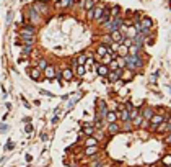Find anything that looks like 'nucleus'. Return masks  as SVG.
Segmentation results:
<instances>
[{"instance_id":"ddd939ff","label":"nucleus","mask_w":171,"mask_h":167,"mask_svg":"<svg viewBox=\"0 0 171 167\" xmlns=\"http://www.w3.org/2000/svg\"><path fill=\"white\" fill-rule=\"evenodd\" d=\"M140 46H137V44H130L129 46V54L127 56H135V54H140Z\"/></svg>"},{"instance_id":"7ed1b4c3","label":"nucleus","mask_w":171,"mask_h":167,"mask_svg":"<svg viewBox=\"0 0 171 167\" xmlns=\"http://www.w3.org/2000/svg\"><path fill=\"white\" fill-rule=\"evenodd\" d=\"M122 71H124V69H116V71H114V72H108V75H109V82L111 84H114V82H117V81H119V77H121V75H122Z\"/></svg>"},{"instance_id":"a211bd4d","label":"nucleus","mask_w":171,"mask_h":167,"mask_svg":"<svg viewBox=\"0 0 171 167\" xmlns=\"http://www.w3.org/2000/svg\"><path fill=\"white\" fill-rule=\"evenodd\" d=\"M153 108H144V111H142V118H145V120H150V118L153 116Z\"/></svg>"},{"instance_id":"5701e85b","label":"nucleus","mask_w":171,"mask_h":167,"mask_svg":"<svg viewBox=\"0 0 171 167\" xmlns=\"http://www.w3.org/2000/svg\"><path fill=\"white\" fill-rule=\"evenodd\" d=\"M75 62H77V64H80V66H85L86 64V56L85 54H80L78 57H77Z\"/></svg>"},{"instance_id":"2f4dec72","label":"nucleus","mask_w":171,"mask_h":167,"mask_svg":"<svg viewBox=\"0 0 171 167\" xmlns=\"http://www.w3.org/2000/svg\"><path fill=\"white\" fill-rule=\"evenodd\" d=\"M13 18V12H8V15H7V23H10Z\"/></svg>"},{"instance_id":"1a4fd4ad","label":"nucleus","mask_w":171,"mask_h":167,"mask_svg":"<svg viewBox=\"0 0 171 167\" xmlns=\"http://www.w3.org/2000/svg\"><path fill=\"white\" fill-rule=\"evenodd\" d=\"M96 72L101 75V77H104V75H108L109 69H108V66H104V64H98L96 66Z\"/></svg>"},{"instance_id":"cd10ccee","label":"nucleus","mask_w":171,"mask_h":167,"mask_svg":"<svg viewBox=\"0 0 171 167\" xmlns=\"http://www.w3.org/2000/svg\"><path fill=\"white\" fill-rule=\"evenodd\" d=\"M117 61V66H119L121 69H125V59L124 57H121V59H116Z\"/></svg>"},{"instance_id":"a878e982","label":"nucleus","mask_w":171,"mask_h":167,"mask_svg":"<svg viewBox=\"0 0 171 167\" xmlns=\"http://www.w3.org/2000/svg\"><path fill=\"white\" fill-rule=\"evenodd\" d=\"M86 146H98L96 138H88V139H86Z\"/></svg>"},{"instance_id":"ea45409f","label":"nucleus","mask_w":171,"mask_h":167,"mask_svg":"<svg viewBox=\"0 0 171 167\" xmlns=\"http://www.w3.org/2000/svg\"><path fill=\"white\" fill-rule=\"evenodd\" d=\"M166 128H168V131L171 133V120H170V125H168V126H166Z\"/></svg>"},{"instance_id":"c756f323","label":"nucleus","mask_w":171,"mask_h":167,"mask_svg":"<svg viewBox=\"0 0 171 167\" xmlns=\"http://www.w3.org/2000/svg\"><path fill=\"white\" fill-rule=\"evenodd\" d=\"M31 51H33V49H31V46H26V44L23 46V54H24V56L31 54Z\"/></svg>"},{"instance_id":"4468645a","label":"nucleus","mask_w":171,"mask_h":167,"mask_svg":"<svg viewBox=\"0 0 171 167\" xmlns=\"http://www.w3.org/2000/svg\"><path fill=\"white\" fill-rule=\"evenodd\" d=\"M108 51H109V48H108V46H104V44H100V46L96 48V54L100 56V57H103V56L106 54Z\"/></svg>"},{"instance_id":"c85d7f7f","label":"nucleus","mask_w":171,"mask_h":167,"mask_svg":"<svg viewBox=\"0 0 171 167\" xmlns=\"http://www.w3.org/2000/svg\"><path fill=\"white\" fill-rule=\"evenodd\" d=\"M109 67L113 69V71H116V69H119V66H117V61H116V59H113V61L109 62Z\"/></svg>"},{"instance_id":"9d476101","label":"nucleus","mask_w":171,"mask_h":167,"mask_svg":"<svg viewBox=\"0 0 171 167\" xmlns=\"http://www.w3.org/2000/svg\"><path fill=\"white\" fill-rule=\"evenodd\" d=\"M29 75H31L33 81H39V79H41V69H38V67L29 69Z\"/></svg>"},{"instance_id":"4be33fe9","label":"nucleus","mask_w":171,"mask_h":167,"mask_svg":"<svg viewBox=\"0 0 171 167\" xmlns=\"http://www.w3.org/2000/svg\"><path fill=\"white\" fill-rule=\"evenodd\" d=\"M113 43H114V41H113V38H111V36H103V43H101V44L111 48V44H113Z\"/></svg>"},{"instance_id":"c9c22d12","label":"nucleus","mask_w":171,"mask_h":167,"mask_svg":"<svg viewBox=\"0 0 171 167\" xmlns=\"http://www.w3.org/2000/svg\"><path fill=\"white\" fill-rule=\"evenodd\" d=\"M163 162H165L166 166H171V157H166V159H165V161H163Z\"/></svg>"},{"instance_id":"4c0bfd02","label":"nucleus","mask_w":171,"mask_h":167,"mask_svg":"<svg viewBox=\"0 0 171 167\" xmlns=\"http://www.w3.org/2000/svg\"><path fill=\"white\" fill-rule=\"evenodd\" d=\"M93 167H103V162H101V161L96 162V164H93Z\"/></svg>"},{"instance_id":"f03ea898","label":"nucleus","mask_w":171,"mask_h":167,"mask_svg":"<svg viewBox=\"0 0 171 167\" xmlns=\"http://www.w3.org/2000/svg\"><path fill=\"white\" fill-rule=\"evenodd\" d=\"M33 8L36 10L39 15H46V13H47V5L44 2H34L33 3Z\"/></svg>"},{"instance_id":"20e7f679","label":"nucleus","mask_w":171,"mask_h":167,"mask_svg":"<svg viewBox=\"0 0 171 167\" xmlns=\"http://www.w3.org/2000/svg\"><path fill=\"white\" fill-rule=\"evenodd\" d=\"M20 34H29V36H34L36 34V28L31 25H24L21 30H20Z\"/></svg>"},{"instance_id":"72a5a7b5","label":"nucleus","mask_w":171,"mask_h":167,"mask_svg":"<svg viewBox=\"0 0 171 167\" xmlns=\"http://www.w3.org/2000/svg\"><path fill=\"white\" fill-rule=\"evenodd\" d=\"M24 131H26V133H31V131H33V125H26Z\"/></svg>"},{"instance_id":"423d86ee","label":"nucleus","mask_w":171,"mask_h":167,"mask_svg":"<svg viewBox=\"0 0 171 167\" xmlns=\"http://www.w3.org/2000/svg\"><path fill=\"white\" fill-rule=\"evenodd\" d=\"M111 38H113L114 43H122V40H124V34H122L119 30H114V31H111Z\"/></svg>"},{"instance_id":"9b49d317","label":"nucleus","mask_w":171,"mask_h":167,"mask_svg":"<svg viewBox=\"0 0 171 167\" xmlns=\"http://www.w3.org/2000/svg\"><path fill=\"white\" fill-rule=\"evenodd\" d=\"M108 133L109 134H117L119 133V125H117L116 121H114V123H109L108 125Z\"/></svg>"},{"instance_id":"393cba45","label":"nucleus","mask_w":171,"mask_h":167,"mask_svg":"<svg viewBox=\"0 0 171 167\" xmlns=\"http://www.w3.org/2000/svg\"><path fill=\"white\" fill-rule=\"evenodd\" d=\"M75 67H77V74H78V75H83V74H85V66H80V64H77Z\"/></svg>"},{"instance_id":"f704fd0d","label":"nucleus","mask_w":171,"mask_h":167,"mask_svg":"<svg viewBox=\"0 0 171 167\" xmlns=\"http://www.w3.org/2000/svg\"><path fill=\"white\" fill-rule=\"evenodd\" d=\"M5 149H7V151H10V149H13V142H8V144L5 146Z\"/></svg>"},{"instance_id":"473e14b6","label":"nucleus","mask_w":171,"mask_h":167,"mask_svg":"<svg viewBox=\"0 0 171 167\" xmlns=\"http://www.w3.org/2000/svg\"><path fill=\"white\" fill-rule=\"evenodd\" d=\"M7 130H8V126H7V125H0V133H5Z\"/></svg>"},{"instance_id":"6ab92c4d","label":"nucleus","mask_w":171,"mask_h":167,"mask_svg":"<svg viewBox=\"0 0 171 167\" xmlns=\"http://www.w3.org/2000/svg\"><path fill=\"white\" fill-rule=\"evenodd\" d=\"M103 7H96V8H91V12H93V18H95V20H98V18H100V16L101 15H103Z\"/></svg>"},{"instance_id":"dca6fc26","label":"nucleus","mask_w":171,"mask_h":167,"mask_svg":"<svg viewBox=\"0 0 171 167\" xmlns=\"http://www.w3.org/2000/svg\"><path fill=\"white\" fill-rule=\"evenodd\" d=\"M60 77H64L65 81H72V77H73V72L70 71V69H64V71H62V74H60Z\"/></svg>"},{"instance_id":"2eb2a0df","label":"nucleus","mask_w":171,"mask_h":167,"mask_svg":"<svg viewBox=\"0 0 171 167\" xmlns=\"http://www.w3.org/2000/svg\"><path fill=\"white\" fill-rule=\"evenodd\" d=\"M104 120H106L108 123H114V121L117 120V115L114 113V111H108V113H106V116H104Z\"/></svg>"},{"instance_id":"aec40b11","label":"nucleus","mask_w":171,"mask_h":167,"mask_svg":"<svg viewBox=\"0 0 171 167\" xmlns=\"http://www.w3.org/2000/svg\"><path fill=\"white\" fill-rule=\"evenodd\" d=\"M96 152H98V146H86V151H85L86 156H93Z\"/></svg>"},{"instance_id":"412c9836","label":"nucleus","mask_w":171,"mask_h":167,"mask_svg":"<svg viewBox=\"0 0 171 167\" xmlns=\"http://www.w3.org/2000/svg\"><path fill=\"white\" fill-rule=\"evenodd\" d=\"M95 3H96V0H85V2H83V7H85L86 10H91L93 7H95Z\"/></svg>"},{"instance_id":"0eeeda50","label":"nucleus","mask_w":171,"mask_h":167,"mask_svg":"<svg viewBox=\"0 0 171 167\" xmlns=\"http://www.w3.org/2000/svg\"><path fill=\"white\" fill-rule=\"evenodd\" d=\"M28 16L31 18V23H38V22H39V13H38L36 10L33 8V7L28 10Z\"/></svg>"},{"instance_id":"39448f33","label":"nucleus","mask_w":171,"mask_h":167,"mask_svg":"<svg viewBox=\"0 0 171 167\" xmlns=\"http://www.w3.org/2000/svg\"><path fill=\"white\" fill-rule=\"evenodd\" d=\"M150 121H152V126H158V125H161L163 121H165V116H163V115H155L153 113V116L150 118Z\"/></svg>"},{"instance_id":"bb28decb","label":"nucleus","mask_w":171,"mask_h":167,"mask_svg":"<svg viewBox=\"0 0 171 167\" xmlns=\"http://www.w3.org/2000/svg\"><path fill=\"white\" fill-rule=\"evenodd\" d=\"M119 12H121V8L119 7H113V10H111V16H119Z\"/></svg>"},{"instance_id":"f8f14e48","label":"nucleus","mask_w":171,"mask_h":167,"mask_svg":"<svg viewBox=\"0 0 171 167\" xmlns=\"http://www.w3.org/2000/svg\"><path fill=\"white\" fill-rule=\"evenodd\" d=\"M44 75H46L47 79L55 77V69H54V66H47V67L44 69Z\"/></svg>"},{"instance_id":"6e6552de","label":"nucleus","mask_w":171,"mask_h":167,"mask_svg":"<svg viewBox=\"0 0 171 167\" xmlns=\"http://www.w3.org/2000/svg\"><path fill=\"white\" fill-rule=\"evenodd\" d=\"M20 36H21V44H26V46L34 44V36H29V34H20Z\"/></svg>"},{"instance_id":"e433bc0d","label":"nucleus","mask_w":171,"mask_h":167,"mask_svg":"<svg viewBox=\"0 0 171 167\" xmlns=\"http://www.w3.org/2000/svg\"><path fill=\"white\" fill-rule=\"evenodd\" d=\"M41 93H43V95H47V97H52V93L51 92H46V90H41Z\"/></svg>"},{"instance_id":"f3484780","label":"nucleus","mask_w":171,"mask_h":167,"mask_svg":"<svg viewBox=\"0 0 171 167\" xmlns=\"http://www.w3.org/2000/svg\"><path fill=\"white\" fill-rule=\"evenodd\" d=\"M119 44H121V46H119V49H117V54H119L121 57H125V56L129 54V48H127V46H124L122 43H119Z\"/></svg>"},{"instance_id":"58836bf2","label":"nucleus","mask_w":171,"mask_h":167,"mask_svg":"<svg viewBox=\"0 0 171 167\" xmlns=\"http://www.w3.org/2000/svg\"><path fill=\"white\" fill-rule=\"evenodd\" d=\"M166 142H168V144H171V134H170L168 138H166Z\"/></svg>"},{"instance_id":"b1692460","label":"nucleus","mask_w":171,"mask_h":167,"mask_svg":"<svg viewBox=\"0 0 171 167\" xmlns=\"http://www.w3.org/2000/svg\"><path fill=\"white\" fill-rule=\"evenodd\" d=\"M47 61H46V59H39V62H38V69H41V71H44V69H46L47 67Z\"/></svg>"},{"instance_id":"f257e3e1","label":"nucleus","mask_w":171,"mask_h":167,"mask_svg":"<svg viewBox=\"0 0 171 167\" xmlns=\"http://www.w3.org/2000/svg\"><path fill=\"white\" fill-rule=\"evenodd\" d=\"M125 67H129L130 71H135V69L144 67V59L140 57V54L135 56H125Z\"/></svg>"},{"instance_id":"7c9ffc66","label":"nucleus","mask_w":171,"mask_h":167,"mask_svg":"<svg viewBox=\"0 0 171 167\" xmlns=\"http://www.w3.org/2000/svg\"><path fill=\"white\" fill-rule=\"evenodd\" d=\"M73 3V0H62L60 3H59V5H62V7H69V5H72Z\"/></svg>"}]
</instances>
